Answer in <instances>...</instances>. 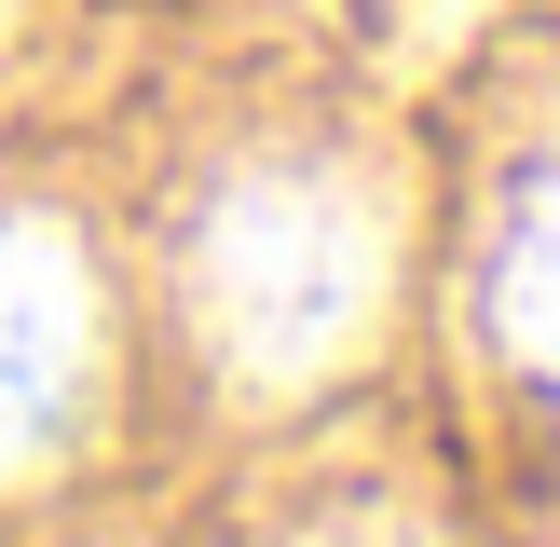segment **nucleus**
<instances>
[{
	"label": "nucleus",
	"mask_w": 560,
	"mask_h": 547,
	"mask_svg": "<svg viewBox=\"0 0 560 547\" xmlns=\"http://www.w3.org/2000/svg\"><path fill=\"white\" fill-rule=\"evenodd\" d=\"M383 274H397V206H383V178H355L328 151H246L191 206V246H178L191 328L246 397L328 383L370 342Z\"/></svg>",
	"instance_id": "nucleus-1"
},
{
	"label": "nucleus",
	"mask_w": 560,
	"mask_h": 547,
	"mask_svg": "<svg viewBox=\"0 0 560 547\" xmlns=\"http://www.w3.org/2000/svg\"><path fill=\"white\" fill-rule=\"evenodd\" d=\"M479 315L506 342V370H534L560 397V151H534L492 206V246H479Z\"/></svg>",
	"instance_id": "nucleus-3"
},
{
	"label": "nucleus",
	"mask_w": 560,
	"mask_h": 547,
	"mask_svg": "<svg viewBox=\"0 0 560 547\" xmlns=\"http://www.w3.org/2000/svg\"><path fill=\"white\" fill-rule=\"evenodd\" d=\"M82 397H96V274H82V233L14 206L0 219V479L69 452Z\"/></svg>",
	"instance_id": "nucleus-2"
}]
</instances>
